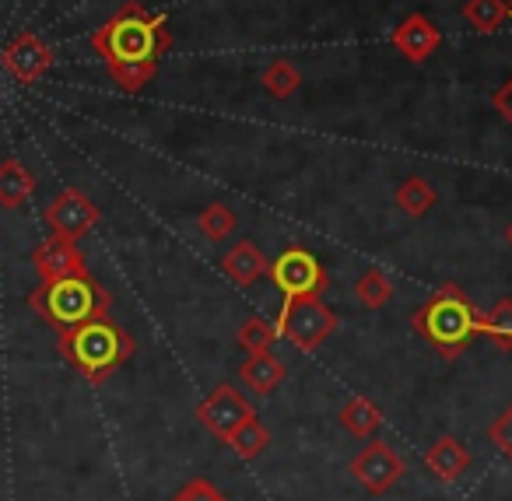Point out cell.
Instances as JSON below:
<instances>
[{
  "label": "cell",
  "mask_w": 512,
  "mask_h": 501,
  "mask_svg": "<svg viewBox=\"0 0 512 501\" xmlns=\"http://www.w3.org/2000/svg\"><path fill=\"white\" fill-rule=\"evenodd\" d=\"M92 50L102 57L109 78L127 95H137L155 81L158 60L172 50V29L165 15H155L141 0H123L113 18L92 32Z\"/></svg>",
  "instance_id": "cell-1"
},
{
  "label": "cell",
  "mask_w": 512,
  "mask_h": 501,
  "mask_svg": "<svg viewBox=\"0 0 512 501\" xmlns=\"http://www.w3.org/2000/svg\"><path fill=\"white\" fill-rule=\"evenodd\" d=\"M57 351L81 379L92 382V386H102L134 358L137 344L113 316H102L92 319V323L74 326V330L57 333Z\"/></svg>",
  "instance_id": "cell-2"
},
{
  "label": "cell",
  "mask_w": 512,
  "mask_h": 501,
  "mask_svg": "<svg viewBox=\"0 0 512 501\" xmlns=\"http://www.w3.org/2000/svg\"><path fill=\"white\" fill-rule=\"evenodd\" d=\"M414 333L442 358H460L484 330V312L460 284H442L411 319Z\"/></svg>",
  "instance_id": "cell-3"
},
{
  "label": "cell",
  "mask_w": 512,
  "mask_h": 501,
  "mask_svg": "<svg viewBox=\"0 0 512 501\" xmlns=\"http://www.w3.org/2000/svg\"><path fill=\"white\" fill-rule=\"evenodd\" d=\"M29 309L43 319L50 330L64 333L81 323H92L113 312V295L102 288V281L92 270H74L67 277H53V281H39L32 288Z\"/></svg>",
  "instance_id": "cell-4"
},
{
  "label": "cell",
  "mask_w": 512,
  "mask_h": 501,
  "mask_svg": "<svg viewBox=\"0 0 512 501\" xmlns=\"http://www.w3.org/2000/svg\"><path fill=\"white\" fill-rule=\"evenodd\" d=\"M278 337H285L292 347L313 354L334 337L337 312L323 298H285V309L274 319Z\"/></svg>",
  "instance_id": "cell-5"
},
{
  "label": "cell",
  "mask_w": 512,
  "mask_h": 501,
  "mask_svg": "<svg viewBox=\"0 0 512 501\" xmlns=\"http://www.w3.org/2000/svg\"><path fill=\"white\" fill-rule=\"evenodd\" d=\"M267 277L285 298H320L330 288V274L306 246H288L271 260Z\"/></svg>",
  "instance_id": "cell-6"
},
{
  "label": "cell",
  "mask_w": 512,
  "mask_h": 501,
  "mask_svg": "<svg viewBox=\"0 0 512 501\" xmlns=\"http://www.w3.org/2000/svg\"><path fill=\"white\" fill-rule=\"evenodd\" d=\"M43 221H46V228H50V235L81 242L102 221V211L92 204L88 193H81L78 186H67V190H60L57 197L46 204Z\"/></svg>",
  "instance_id": "cell-7"
},
{
  "label": "cell",
  "mask_w": 512,
  "mask_h": 501,
  "mask_svg": "<svg viewBox=\"0 0 512 501\" xmlns=\"http://www.w3.org/2000/svg\"><path fill=\"white\" fill-rule=\"evenodd\" d=\"M249 417H256L253 403H249L246 396L232 386V382L214 386L211 393H207V400H200V407H197V421L225 445H228V438H232L235 431L249 421Z\"/></svg>",
  "instance_id": "cell-8"
},
{
  "label": "cell",
  "mask_w": 512,
  "mask_h": 501,
  "mask_svg": "<svg viewBox=\"0 0 512 501\" xmlns=\"http://www.w3.org/2000/svg\"><path fill=\"white\" fill-rule=\"evenodd\" d=\"M53 60H57L53 46L32 29L15 32L11 43L0 50V67H4L18 85H36V81L53 67Z\"/></svg>",
  "instance_id": "cell-9"
},
{
  "label": "cell",
  "mask_w": 512,
  "mask_h": 501,
  "mask_svg": "<svg viewBox=\"0 0 512 501\" xmlns=\"http://www.w3.org/2000/svg\"><path fill=\"white\" fill-rule=\"evenodd\" d=\"M348 470L369 494H386L407 473V463L393 445L376 438V442H369L365 449H358V456L351 459Z\"/></svg>",
  "instance_id": "cell-10"
},
{
  "label": "cell",
  "mask_w": 512,
  "mask_h": 501,
  "mask_svg": "<svg viewBox=\"0 0 512 501\" xmlns=\"http://www.w3.org/2000/svg\"><path fill=\"white\" fill-rule=\"evenodd\" d=\"M393 50L411 64H425L435 50L442 46V32L435 29V22H428L425 15H407L404 22L393 29Z\"/></svg>",
  "instance_id": "cell-11"
},
{
  "label": "cell",
  "mask_w": 512,
  "mask_h": 501,
  "mask_svg": "<svg viewBox=\"0 0 512 501\" xmlns=\"http://www.w3.org/2000/svg\"><path fill=\"white\" fill-rule=\"evenodd\" d=\"M32 267H36V274L43 277V281H53V277H67V274H74V270H85L88 263L78 242L50 235V239L32 249Z\"/></svg>",
  "instance_id": "cell-12"
},
{
  "label": "cell",
  "mask_w": 512,
  "mask_h": 501,
  "mask_svg": "<svg viewBox=\"0 0 512 501\" xmlns=\"http://www.w3.org/2000/svg\"><path fill=\"white\" fill-rule=\"evenodd\" d=\"M267 267H271V260H267V256L256 249V242H249V239L235 242V246L225 249V256H221V274L232 284H239V288H253L260 277H267Z\"/></svg>",
  "instance_id": "cell-13"
},
{
  "label": "cell",
  "mask_w": 512,
  "mask_h": 501,
  "mask_svg": "<svg viewBox=\"0 0 512 501\" xmlns=\"http://www.w3.org/2000/svg\"><path fill=\"white\" fill-rule=\"evenodd\" d=\"M425 466L432 470L435 480H442V484H453V480H460L463 473L470 470V449L460 442V438L439 435L425 449Z\"/></svg>",
  "instance_id": "cell-14"
},
{
  "label": "cell",
  "mask_w": 512,
  "mask_h": 501,
  "mask_svg": "<svg viewBox=\"0 0 512 501\" xmlns=\"http://www.w3.org/2000/svg\"><path fill=\"white\" fill-rule=\"evenodd\" d=\"M36 193V176L22 158H4L0 162V207L4 211H18L25 207Z\"/></svg>",
  "instance_id": "cell-15"
},
{
  "label": "cell",
  "mask_w": 512,
  "mask_h": 501,
  "mask_svg": "<svg viewBox=\"0 0 512 501\" xmlns=\"http://www.w3.org/2000/svg\"><path fill=\"white\" fill-rule=\"evenodd\" d=\"M242 382H246L253 393H274V389L285 382V361L278 358L274 351H260V354H246L239 368Z\"/></svg>",
  "instance_id": "cell-16"
},
{
  "label": "cell",
  "mask_w": 512,
  "mask_h": 501,
  "mask_svg": "<svg viewBox=\"0 0 512 501\" xmlns=\"http://www.w3.org/2000/svg\"><path fill=\"white\" fill-rule=\"evenodd\" d=\"M337 417H341V428L355 438H372L383 428V410H379L369 396H351Z\"/></svg>",
  "instance_id": "cell-17"
},
{
  "label": "cell",
  "mask_w": 512,
  "mask_h": 501,
  "mask_svg": "<svg viewBox=\"0 0 512 501\" xmlns=\"http://www.w3.org/2000/svg\"><path fill=\"white\" fill-rule=\"evenodd\" d=\"M393 200H397L400 211L411 214V218H425V214L432 211L435 204H439V193H435V186L428 183V179H421V176H407L404 183L397 186V193H393Z\"/></svg>",
  "instance_id": "cell-18"
},
{
  "label": "cell",
  "mask_w": 512,
  "mask_h": 501,
  "mask_svg": "<svg viewBox=\"0 0 512 501\" xmlns=\"http://www.w3.org/2000/svg\"><path fill=\"white\" fill-rule=\"evenodd\" d=\"M463 18H467L474 32L488 36V32L502 29V22L509 18V4L505 0H467L463 4Z\"/></svg>",
  "instance_id": "cell-19"
},
{
  "label": "cell",
  "mask_w": 512,
  "mask_h": 501,
  "mask_svg": "<svg viewBox=\"0 0 512 501\" xmlns=\"http://www.w3.org/2000/svg\"><path fill=\"white\" fill-rule=\"evenodd\" d=\"M260 81H264V88L274 95V99H292V95L302 88L299 67H295L292 60H285V57L271 60V64L264 67V74H260Z\"/></svg>",
  "instance_id": "cell-20"
},
{
  "label": "cell",
  "mask_w": 512,
  "mask_h": 501,
  "mask_svg": "<svg viewBox=\"0 0 512 501\" xmlns=\"http://www.w3.org/2000/svg\"><path fill=\"white\" fill-rule=\"evenodd\" d=\"M355 298L365 305V309H386L393 302V281L386 270H365L355 281Z\"/></svg>",
  "instance_id": "cell-21"
},
{
  "label": "cell",
  "mask_w": 512,
  "mask_h": 501,
  "mask_svg": "<svg viewBox=\"0 0 512 501\" xmlns=\"http://www.w3.org/2000/svg\"><path fill=\"white\" fill-rule=\"evenodd\" d=\"M267 445H271V431L264 428V421H256V417H249V421L228 438V449H232L239 459H246V463L260 456Z\"/></svg>",
  "instance_id": "cell-22"
},
{
  "label": "cell",
  "mask_w": 512,
  "mask_h": 501,
  "mask_svg": "<svg viewBox=\"0 0 512 501\" xmlns=\"http://www.w3.org/2000/svg\"><path fill=\"white\" fill-rule=\"evenodd\" d=\"M481 333H488V340L498 351H505V354L512 351V298H498V302L484 312Z\"/></svg>",
  "instance_id": "cell-23"
},
{
  "label": "cell",
  "mask_w": 512,
  "mask_h": 501,
  "mask_svg": "<svg viewBox=\"0 0 512 501\" xmlns=\"http://www.w3.org/2000/svg\"><path fill=\"white\" fill-rule=\"evenodd\" d=\"M235 340H239V347H242L246 354L271 351V344L278 340V326H274L271 319H264V316H249L246 323L239 326Z\"/></svg>",
  "instance_id": "cell-24"
},
{
  "label": "cell",
  "mask_w": 512,
  "mask_h": 501,
  "mask_svg": "<svg viewBox=\"0 0 512 501\" xmlns=\"http://www.w3.org/2000/svg\"><path fill=\"white\" fill-rule=\"evenodd\" d=\"M197 228H200V235H204V239H211V242L228 239V235L235 232L232 207H228V204H207L204 211H200V218H197Z\"/></svg>",
  "instance_id": "cell-25"
},
{
  "label": "cell",
  "mask_w": 512,
  "mask_h": 501,
  "mask_svg": "<svg viewBox=\"0 0 512 501\" xmlns=\"http://www.w3.org/2000/svg\"><path fill=\"white\" fill-rule=\"evenodd\" d=\"M172 501H225V494H221L218 487L211 484V480L190 477L176 494H172Z\"/></svg>",
  "instance_id": "cell-26"
},
{
  "label": "cell",
  "mask_w": 512,
  "mask_h": 501,
  "mask_svg": "<svg viewBox=\"0 0 512 501\" xmlns=\"http://www.w3.org/2000/svg\"><path fill=\"white\" fill-rule=\"evenodd\" d=\"M488 438H491V445H495V449L502 452L505 459H512V407H505L502 414L491 421Z\"/></svg>",
  "instance_id": "cell-27"
},
{
  "label": "cell",
  "mask_w": 512,
  "mask_h": 501,
  "mask_svg": "<svg viewBox=\"0 0 512 501\" xmlns=\"http://www.w3.org/2000/svg\"><path fill=\"white\" fill-rule=\"evenodd\" d=\"M491 106H495V113L512 127V78L505 81V85L495 88V95H491Z\"/></svg>",
  "instance_id": "cell-28"
},
{
  "label": "cell",
  "mask_w": 512,
  "mask_h": 501,
  "mask_svg": "<svg viewBox=\"0 0 512 501\" xmlns=\"http://www.w3.org/2000/svg\"><path fill=\"white\" fill-rule=\"evenodd\" d=\"M505 239H509V246H512V225H509V228H505Z\"/></svg>",
  "instance_id": "cell-29"
},
{
  "label": "cell",
  "mask_w": 512,
  "mask_h": 501,
  "mask_svg": "<svg viewBox=\"0 0 512 501\" xmlns=\"http://www.w3.org/2000/svg\"><path fill=\"white\" fill-rule=\"evenodd\" d=\"M509 18H512V4H509Z\"/></svg>",
  "instance_id": "cell-30"
}]
</instances>
